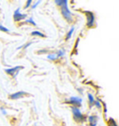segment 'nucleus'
<instances>
[{"label": "nucleus", "instance_id": "nucleus-1", "mask_svg": "<svg viewBox=\"0 0 119 126\" xmlns=\"http://www.w3.org/2000/svg\"><path fill=\"white\" fill-rule=\"evenodd\" d=\"M71 110H72V113H73V115H74V119L76 120V122H81L82 121H83L84 115L82 114V112H81V110H80L79 108L72 106L71 107Z\"/></svg>", "mask_w": 119, "mask_h": 126}, {"label": "nucleus", "instance_id": "nucleus-2", "mask_svg": "<svg viewBox=\"0 0 119 126\" xmlns=\"http://www.w3.org/2000/svg\"><path fill=\"white\" fill-rule=\"evenodd\" d=\"M85 14L87 16V26L88 28H93L95 26L96 19L94 13L91 11H85Z\"/></svg>", "mask_w": 119, "mask_h": 126}, {"label": "nucleus", "instance_id": "nucleus-3", "mask_svg": "<svg viewBox=\"0 0 119 126\" xmlns=\"http://www.w3.org/2000/svg\"><path fill=\"white\" fill-rule=\"evenodd\" d=\"M60 11L65 20L68 21H73V14L68 8V5H64L62 7H60Z\"/></svg>", "mask_w": 119, "mask_h": 126}, {"label": "nucleus", "instance_id": "nucleus-4", "mask_svg": "<svg viewBox=\"0 0 119 126\" xmlns=\"http://www.w3.org/2000/svg\"><path fill=\"white\" fill-rule=\"evenodd\" d=\"M23 68H24L23 66H16V67L6 69V70H5V71H6V73L11 75L12 77H14V78H15L17 75L19 74V72H20V70H22Z\"/></svg>", "mask_w": 119, "mask_h": 126}, {"label": "nucleus", "instance_id": "nucleus-5", "mask_svg": "<svg viewBox=\"0 0 119 126\" xmlns=\"http://www.w3.org/2000/svg\"><path fill=\"white\" fill-rule=\"evenodd\" d=\"M65 55V50L63 49H60L56 53H52V54H48V59L49 60H56L57 59H59L60 57H63Z\"/></svg>", "mask_w": 119, "mask_h": 126}, {"label": "nucleus", "instance_id": "nucleus-6", "mask_svg": "<svg viewBox=\"0 0 119 126\" xmlns=\"http://www.w3.org/2000/svg\"><path fill=\"white\" fill-rule=\"evenodd\" d=\"M66 102L69 103V104H72L74 107L79 108L82 105V99L78 96H71L68 100H66Z\"/></svg>", "mask_w": 119, "mask_h": 126}, {"label": "nucleus", "instance_id": "nucleus-7", "mask_svg": "<svg viewBox=\"0 0 119 126\" xmlns=\"http://www.w3.org/2000/svg\"><path fill=\"white\" fill-rule=\"evenodd\" d=\"M20 8H18L14 11V13H13V19H14V20L15 21H20V20H25V18L27 17V15L26 14H21L20 12Z\"/></svg>", "mask_w": 119, "mask_h": 126}, {"label": "nucleus", "instance_id": "nucleus-8", "mask_svg": "<svg viewBox=\"0 0 119 126\" xmlns=\"http://www.w3.org/2000/svg\"><path fill=\"white\" fill-rule=\"evenodd\" d=\"M28 93L26 92H23V91H19V92H16V93H13V94H9V98L10 99H19L20 97H22L24 95H27Z\"/></svg>", "mask_w": 119, "mask_h": 126}, {"label": "nucleus", "instance_id": "nucleus-9", "mask_svg": "<svg viewBox=\"0 0 119 126\" xmlns=\"http://www.w3.org/2000/svg\"><path fill=\"white\" fill-rule=\"evenodd\" d=\"M98 121H99V117L96 116V115H90L88 117V122H89V125L90 126H97Z\"/></svg>", "mask_w": 119, "mask_h": 126}, {"label": "nucleus", "instance_id": "nucleus-10", "mask_svg": "<svg viewBox=\"0 0 119 126\" xmlns=\"http://www.w3.org/2000/svg\"><path fill=\"white\" fill-rule=\"evenodd\" d=\"M55 4H57L60 7H62L64 5H68V1H66V0H55Z\"/></svg>", "mask_w": 119, "mask_h": 126}, {"label": "nucleus", "instance_id": "nucleus-11", "mask_svg": "<svg viewBox=\"0 0 119 126\" xmlns=\"http://www.w3.org/2000/svg\"><path fill=\"white\" fill-rule=\"evenodd\" d=\"M31 35H33V36H40V37H45V36H46L43 32H38V31H33L32 32H31Z\"/></svg>", "mask_w": 119, "mask_h": 126}, {"label": "nucleus", "instance_id": "nucleus-12", "mask_svg": "<svg viewBox=\"0 0 119 126\" xmlns=\"http://www.w3.org/2000/svg\"><path fill=\"white\" fill-rule=\"evenodd\" d=\"M87 97H88V100H89V104H90V107H93V104H94V101H95V98L93 96L92 94H87Z\"/></svg>", "mask_w": 119, "mask_h": 126}, {"label": "nucleus", "instance_id": "nucleus-13", "mask_svg": "<svg viewBox=\"0 0 119 126\" xmlns=\"http://www.w3.org/2000/svg\"><path fill=\"white\" fill-rule=\"evenodd\" d=\"M108 125L109 126H117V123L114 118H110L108 120Z\"/></svg>", "mask_w": 119, "mask_h": 126}, {"label": "nucleus", "instance_id": "nucleus-14", "mask_svg": "<svg viewBox=\"0 0 119 126\" xmlns=\"http://www.w3.org/2000/svg\"><path fill=\"white\" fill-rule=\"evenodd\" d=\"M74 32H75V27H72L71 29H70V31L68 32L67 35H66V39L69 40L71 38L72 35H73V33H74Z\"/></svg>", "mask_w": 119, "mask_h": 126}, {"label": "nucleus", "instance_id": "nucleus-15", "mask_svg": "<svg viewBox=\"0 0 119 126\" xmlns=\"http://www.w3.org/2000/svg\"><path fill=\"white\" fill-rule=\"evenodd\" d=\"M93 106H96L98 109H101V103H100V100L99 98L95 99V101H94V104H93Z\"/></svg>", "mask_w": 119, "mask_h": 126}, {"label": "nucleus", "instance_id": "nucleus-16", "mask_svg": "<svg viewBox=\"0 0 119 126\" xmlns=\"http://www.w3.org/2000/svg\"><path fill=\"white\" fill-rule=\"evenodd\" d=\"M32 44H33V42H29V43L25 44L24 46H20V47H19L18 48H17V49H20V48H23V49H26V48H27L28 47H30Z\"/></svg>", "mask_w": 119, "mask_h": 126}, {"label": "nucleus", "instance_id": "nucleus-17", "mask_svg": "<svg viewBox=\"0 0 119 126\" xmlns=\"http://www.w3.org/2000/svg\"><path fill=\"white\" fill-rule=\"evenodd\" d=\"M0 31L4 32H9V29H8L7 27L3 26L2 24H0Z\"/></svg>", "mask_w": 119, "mask_h": 126}, {"label": "nucleus", "instance_id": "nucleus-18", "mask_svg": "<svg viewBox=\"0 0 119 126\" xmlns=\"http://www.w3.org/2000/svg\"><path fill=\"white\" fill-rule=\"evenodd\" d=\"M26 22H28V23H30V24H32V25H34V26H36V21L34 20V19H33V18H30V19H28V20H26Z\"/></svg>", "mask_w": 119, "mask_h": 126}, {"label": "nucleus", "instance_id": "nucleus-19", "mask_svg": "<svg viewBox=\"0 0 119 126\" xmlns=\"http://www.w3.org/2000/svg\"><path fill=\"white\" fill-rule=\"evenodd\" d=\"M31 4H32V0H28L27 2H26V5H25L24 8H28L30 6H31Z\"/></svg>", "mask_w": 119, "mask_h": 126}, {"label": "nucleus", "instance_id": "nucleus-20", "mask_svg": "<svg viewBox=\"0 0 119 126\" xmlns=\"http://www.w3.org/2000/svg\"><path fill=\"white\" fill-rule=\"evenodd\" d=\"M40 2H41L40 0H38V1H36V3H35V4H34V5H33V6H32V8H33V9H35V8H36V7L38 6V4H40Z\"/></svg>", "mask_w": 119, "mask_h": 126}, {"label": "nucleus", "instance_id": "nucleus-21", "mask_svg": "<svg viewBox=\"0 0 119 126\" xmlns=\"http://www.w3.org/2000/svg\"><path fill=\"white\" fill-rule=\"evenodd\" d=\"M0 110H1V113H2L3 115H6V114H7V110H5L4 108H1V109H0Z\"/></svg>", "mask_w": 119, "mask_h": 126}, {"label": "nucleus", "instance_id": "nucleus-22", "mask_svg": "<svg viewBox=\"0 0 119 126\" xmlns=\"http://www.w3.org/2000/svg\"><path fill=\"white\" fill-rule=\"evenodd\" d=\"M0 11H1V8H0Z\"/></svg>", "mask_w": 119, "mask_h": 126}]
</instances>
